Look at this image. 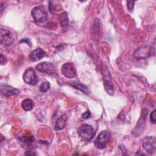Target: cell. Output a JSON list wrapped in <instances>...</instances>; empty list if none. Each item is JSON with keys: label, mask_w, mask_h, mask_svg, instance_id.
Masks as SVG:
<instances>
[{"label": "cell", "mask_w": 156, "mask_h": 156, "mask_svg": "<svg viewBox=\"0 0 156 156\" xmlns=\"http://www.w3.org/2000/svg\"><path fill=\"white\" fill-rule=\"evenodd\" d=\"M1 43L5 46H11L14 43V38L12 33L6 29H1Z\"/></svg>", "instance_id": "8992f818"}, {"label": "cell", "mask_w": 156, "mask_h": 156, "mask_svg": "<svg viewBox=\"0 0 156 156\" xmlns=\"http://www.w3.org/2000/svg\"><path fill=\"white\" fill-rule=\"evenodd\" d=\"M66 120V117L64 114H62V113L59 114L56 118V121H55V127H54L55 130H59L63 129L65 126Z\"/></svg>", "instance_id": "7c38bea8"}, {"label": "cell", "mask_w": 156, "mask_h": 156, "mask_svg": "<svg viewBox=\"0 0 156 156\" xmlns=\"http://www.w3.org/2000/svg\"><path fill=\"white\" fill-rule=\"evenodd\" d=\"M110 138V133L108 131H102L94 140V145L99 149L105 147Z\"/></svg>", "instance_id": "3957f363"}, {"label": "cell", "mask_w": 156, "mask_h": 156, "mask_svg": "<svg viewBox=\"0 0 156 156\" xmlns=\"http://www.w3.org/2000/svg\"><path fill=\"white\" fill-rule=\"evenodd\" d=\"M21 42H27L29 45H31V43L30 42V40H29V39H24V40H21V41H20V43H21Z\"/></svg>", "instance_id": "7402d4cb"}, {"label": "cell", "mask_w": 156, "mask_h": 156, "mask_svg": "<svg viewBox=\"0 0 156 156\" xmlns=\"http://www.w3.org/2000/svg\"><path fill=\"white\" fill-rule=\"evenodd\" d=\"M23 108L26 111H29L32 109L34 107V102L32 100L29 99H24L21 104Z\"/></svg>", "instance_id": "5bb4252c"}, {"label": "cell", "mask_w": 156, "mask_h": 156, "mask_svg": "<svg viewBox=\"0 0 156 156\" xmlns=\"http://www.w3.org/2000/svg\"><path fill=\"white\" fill-rule=\"evenodd\" d=\"M62 74L67 78H73L76 74V70L74 66L71 63L63 64L61 68Z\"/></svg>", "instance_id": "9c48e42d"}, {"label": "cell", "mask_w": 156, "mask_h": 156, "mask_svg": "<svg viewBox=\"0 0 156 156\" xmlns=\"http://www.w3.org/2000/svg\"><path fill=\"white\" fill-rule=\"evenodd\" d=\"M60 23H61V26L62 29H65L68 27V16L66 12H64L62 13L60 16Z\"/></svg>", "instance_id": "9a60e30c"}, {"label": "cell", "mask_w": 156, "mask_h": 156, "mask_svg": "<svg viewBox=\"0 0 156 156\" xmlns=\"http://www.w3.org/2000/svg\"><path fill=\"white\" fill-rule=\"evenodd\" d=\"M36 69L40 72L47 74H54L56 71V68L54 65L48 62H44L38 63L36 66Z\"/></svg>", "instance_id": "52a82bcc"}, {"label": "cell", "mask_w": 156, "mask_h": 156, "mask_svg": "<svg viewBox=\"0 0 156 156\" xmlns=\"http://www.w3.org/2000/svg\"><path fill=\"white\" fill-rule=\"evenodd\" d=\"M79 136L85 141L91 140L94 135V131L93 127L89 124H84L77 130Z\"/></svg>", "instance_id": "6da1fadb"}, {"label": "cell", "mask_w": 156, "mask_h": 156, "mask_svg": "<svg viewBox=\"0 0 156 156\" xmlns=\"http://www.w3.org/2000/svg\"><path fill=\"white\" fill-rule=\"evenodd\" d=\"M49 87H50V84L48 82H43L41 83L40 87V90L41 92H45L49 88Z\"/></svg>", "instance_id": "e0dca14e"}, {"label": "cell", "mask_w": 156, "mask_h": 156, "mask_svg": "<svg viewBox=\"0 0 156 156\" xmlns=\"http://www.w3.org/2000/svg\"><path fill=\"white\" fill-rule=\"evenodd\" d=\"M142 145L145 151H146L149 154H154L156 149L155 137L149 136L144 138L143 140Z\"/></svg>", "instance_id": "277c9868"}, {"label": "cell", "mask_w": 156, "mask_h": 156, "mask_svg": "<svg viewBox=\"0 0 156 156\" xmlns=\"http://www.w3.org/2000/svg\"><path fill=\"white\" fill-rule=\"evenodd\" d=\"M24 81L30 85H35L38 82L37 77L35 71L32 68L27 69L23 74Z\"/></svg>", "instance_id": "ba28073f"}, {"label": "cell", "mask_w": 156, "mask_h": 156, "mask_svg": "<svg viewBox=\"0 0 156 156\" xmlns=\"http://www.w3.org/2000/svg\"><path fill=\"white\" fill-rule=\"evenodd\" d=\"M90 116V112L89 110H87L85 113H83L82 115V118L83 119H87Z\"/></svg>", "instance_id": "ffe728a7"}, {"label": "cell", "mask_w": 156, "mask_h": 156, "mask_svg": "<svg viewBox=\"0 0 156 156\" xmlns=\"http://www.w3.org/2000/svg\"><path fill=\"white\" fill-rule=\"evenodd\" d=\"M45 55H46V53L42 49L37 48L36 49L32 51L30 53L29 57L31 61L36 62L40 60L41 58L44 57Z\"/></svg>", "instance_id": "30bf717a"}, {"label": "cell", "mask_w": 156, "mask_h": 156, "mask_svg": "<svg viewBox=\"0 0 156 156\" xmlns=\"http://www.w3.org/2000/svg\"><path fill=\"white\" fill-rule=\"evenodd\" d=\"M150 120L152 123H155L156 118H155V110H153L150 116Z\"/></svg>", "instance_id": "ac0fdd59"}, {"label": "cell", "mask_w": 156, "mask_h": 156, "mask_svg": "<svg viewBox=\"0 0 156 156\" xmlns=\"http://www.w3.org/2000/svg\"><path fill=\"white\" fill-rule=\"evenodd\" d=\"M104 85L105 90L110 95H113L114 93V86L112 83V81L110 79H104Z\"/></svg>", "instance_id": "4fadbf2b"}, {"label": "cell", "mask_w": 156, "mask_h": 156, "mask_svg": "<svg viewBox=\"0 0 156 156\" xmlns=\"http://www.w3.org/2000/svg\"><path fill=\"white\" fill-rule=\"evenodd\" d=\"M127 7H128V9H130V10L132 9L133 7L135 1H127Z\"/></svg>", "instance_id": "d6986e66"}, {"label": "cell", "mask_w": 156, "mask_h": 156, "mask_svg": "<svg viewBox=\"0 0 156 156\" xmlns=\"http://www.w3.org/2000/svg\"><path fill=\"white\" fill-rule=\"evenodd\" d=\"M70 84L73 86L74 87L80 90V91H83L85 93H88V90L87 88V87L86 86H85L84 85L82 84L80 82H71L70 83Z\"/></svg>", "instance_id": "2e32d148"}, {"label": "cell", "mask_w": 156, "mask_h": 156, "mask_svg": "<svg viewBox=\"0 0 156 156\" xmlns=\"http://www.w3.org/2000/svg\"><path fill=\"white\" fill-rule=\"evenodd\" d=\"M0 62L2 65L4 64L5 63L7 62V59L5 57V56L3 55L2 54H1V57H0Z\"/></svg>", "instance_id": "44dd1931"}, {"label": "cell", "mask_w": 156, "mask_h": 156, "mask_svg": "<svg viewBox=\"0 0 156 156\" xmlns=\"http://www.w3.org/2000/svg\"><path fill=\"white\" fill-rule=\"evenodd\" d=\"M1 93L2 95L9 96L12 95L19 94L20 93V91L11 86L4 85V86H1Z\"/></svg>", "instance_id": "8fae6325"}, {"label": "cell", "mask_w": 156, "mask_h": 156, "mask_svg": "<svg viewBox=\"0 0 156 156\" xmlns=\"http://www.w3.org/2000/svg\"><path fill=\"white\" fill-rule=\"evenodd\" d=\"M152 47L149 45H143L136 49L133 55L136 58H146L151 55Z\"/></svg>", "instance_id": "5b68a950"}, {"label": "cell", "mask_w": 156, "mask_h": 156, "mask_svg": "<svg viewBox=\"0 0 156 156\" xmlns=\"http://www.w3.org/2000/svg\"><path fill=\"white\" fill-rule=\"evenodd\" d=\"M31 14L35 21L38 23L43 22L47 19V12L42 6H37L32 9Z\"/></svg>", "instance_id": "7a4b0ae2"}]
</instances>
